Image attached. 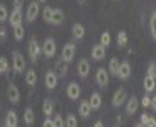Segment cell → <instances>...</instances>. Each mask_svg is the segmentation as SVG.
<instances>
[{
	"label": "cell",
	"mask_w": 156,
	"mask_h": 127,
	"mask_svg": "<svg viewBox=\"0 0 156 127\" xmlns=\"http://www.w3.org/2000/svg\"><path fill=\"white\" fill-rule=\"evenodd\" d=\"M4 127H9V125H5V124H4Z\"/></svg>",
	"instance_id": "c3c4849f"
},
{
	"label": "cell",
	"mask_w": 156,
	"mask_h": 127,
	"mask_svg": "<svg viewBox=\"0 0 156 127\" xmlns=\"http://www.w3.org/2000/svg\"><path fill=\"white\" fill-rule=\"evenodd\" d=\"M58 75L55 73V69L53 71H46V75H44V85H46V88L48 90H55L56 86H58Z\"/></svg>",
	"instance_id": "ba28073f"
},
{
	"label": "cell",
	"mask_w": 156,
	"mask_h": 127,
	"mask_svg": "<svg viewBox=\"0 0 156 127\" xmlns=\"http://www.w3.org/2000/svg\"><path fill=\"white\" fill-rule=\"evenodd\" d=\"M43 127H55V122H53V119H49V117H46L43 122Z\"/></svg>",
	"instance_id": "f35d334b"
},
{
	"label": "cell",
	"mask_w": 156,
	"mask_h": 127,
	"mask_svg": "<svg viewBox=\"0 0 156 127\" xmlns=\"http://www.w3.org/2000/svg\"><path fill=\"white\" fill-rule=\"evenodd\" d=\"M7 97H9V100H10V104H19V100H20V92H19V88L16 86V83H9V86H7Z\"/></svg>",
	"instance_id": "30bf717a"
},
{
	"label": "cell",
	"mask_w": 156,
	"mask_h": 127,
	"mask_svg": "<svg viewBox=\"0 0 156 127\" xmlns=\"http://www.w3.org/2000/svg\"><path fill=\"white\" fill-rule=\"evenodd\" d=\"M85 32H87V31H85V26H83V24L75 22L73 26H71V34H73V37L78 39V41L85 37Z\"/></svg>",
	"instance_id": "e0dca14e"
},
{
	"label": "cell",
	"mask_w": 156,
	"mask_h": 127,
	"mask_svg": "<svg viewBox=\"0 0 156 127\" xmlns=\"http://www.w3.org/2000/svg\"><path fill=\"white\" fill-rule=\"evenodd\" d=\"M26 59L24 56L19 53V51H14L12 53V69L16 71V73H24L26 71Z\"/></svg>",
	"instance_id": "7a4b0ae2"
},
{
	"label": "cell",
	"mask_w": 156,
	"mask_h": 127,
	"mask_svg": "<svg viewBox=\"0 0 156 127\" xmlns=\"http://www.w3.org/2000/svg\"><path fill=\"white\" fill-rule=\"evenodd\" d=\"M53 10H55V9H51V7H46V9L43 10V19L46 20L48 24L51 22V17H53Z\"/></svg>",
	"instance_id": "836d02e7"
},
{
	"label": "cell",
	"mask_w": 156,
	"mask_h": 127,
	"mask_svg": "<svg viewBox=\"0 0 156 127\" xmlns=\"http://www.w3.org/2000/svg\"><path fill=\"white\" fill-rule=\"evenodd\" d=\"M24 80H26V83H27V86H34L36 83H37V73H36L34 68H29L26 69V75H24Z\"/></svg>",
	"instance_id": "d6986e66"
},
{
	"label": "cell",
	"mask_w": 156,
	"mask_h": 127,
	"mask_svg": "<svg viewBox=\"0 0 156 127\" xmlns=\"http://www.w3.org/2000/svg\"><path fill=\"white\" fill-rule=\"evenodd\" d=\"M5 125L9 127H17V124H19V119H17V114L16 110H9L7 115H5Z\"/></svg>",
	"instance_id": "603a6c76"
},
{
	"label": "cell",
	"mask_w": 156,
	"mask_h": 127,
	"mask_svg": "<svg viewBox=\"0 0 156 127\" xmlns=\"http://www.w3.org/2000/svg\"><path fill=\"white\" fill-rule=\"evenodd\" d=\"M78 114L82 119H88L90 114H92V107H90V102L88 100H82L78 104Z\"/></svg>",
	"instance_id": "2e32d148"
},
{
	"label": "cell",
	"mask_w": 156,
	"mask_h": 127,
	"mask_svg": "<svg viewBox=\"0 0 156 127\" xmlns=\"http://www.w3.org/2000/svg\"><path fill=\"white\" fill-rule=\"evenodd\" d=\"M76 71L80 75V78H87L90 73V61L88 59H80L78 61V66H76Z\"/></svg>",
	"instance_id": "9a60e30c"
},
{
	"label": "cell",
	"mask_w": 156,
	"mask_h": 127,
	"mask_svg": "<svg viewBox=\"0 0 156 127\" xmlns=\"http://www.w3.org/2000/svg\"><path fill=\"white\" fill-rule=\"evenodd\" d=\"M43 53V49H41V46H39V42L36 37H31L29 39V44H27V54L29 58H31L32 63H37L39 59V54Z\"/></svg>",
	"instance_id": "6da1fadb"
},
{
	"label": "cell",
	"mask_w": 156,
	"mask_h": 127,
	"mask_svg": "<svg viewBox=\"0 0 156 127\" xmlns=\"http://www.w3.org/2000/svg\"><path fill=\"white\" fill-rule=\"evenodd\" d=\"M65 127H78V119L73 114H68L66 119H65Z\"/></svg>",
	"instance_id": "4dcf8cb0"
},
{
	"label": "cell",
	"mask_w": 156,
	"mask_h": 127,
	"mask_svg": "<svg viewBox=\"0 0 156 127\" xmlns=\"http://www.w3.org/2000/svg\"><path fill=\"white\" fill-rule=\"evenodd\" d=\"M7 39V27H0V41H5Z\"/></svg>",
	"instance_id": "74e56055"
},
{
	"label": "cell",
	"mask_w": 156,
	"mask_h": 127,
	"mask_svg": "<svg viewBox=\"0 0 156 127\" xmlns=\"http://www.w3.org/2000/svg\"><path fill=\"white\" fill-rule=\"evenodd\" d=\"M148 76H153V78H156V63H149V66H148Z\"/></svg>",
	"instance_id": "8d00e7d4"
},
{
	"label": "cell",
	"mask_w": 156,
	"mask_h": 127,
	"mask_svg": "<svg viewBox=\"0 0 156 127\" xmlns=\"http://www.w3.org/2000/svg\"><path fill=\"white\" fill-rule=\"evenodd\" d=\"M105 53H107V48L102 46L100 42L95 44V46H92V59L94 61H102V59L105 58Z\"/></svg>",
	"instance_id": "7c38bea8"
},
{
	"label": "cell",
	"mask_w": 156,
	"mask_h": 127,
	"mask_svg": "<svg viewBox=\"0 0 156 127\" xmlns=\"http://www.w3.org/2000/svg\"><path fill=\"white\" fill-rule=\"evenodd\" d=\"M53 122H55V127H65V120H63V117L59 114H56L53 117Z\"/></svg>",
	"instance_id": "d590c367"
},
{
	"label": "cell",
	"mask_w": 156,
	"mask_h": 127,
	"mask_svg": "<svg viewBox=\"0 0 156 127\" xmlns=\"http://www.w3.org/2000/svg\"><path fill=\"white\" fill-rule=\"evenodd\" d=\"M149 29H151V36L153 39L156 41V10L151 14V17H149Z\"/></svg>",
	"instance_id": "f546056e"
},
{
	"label": "cell",
	"mask_w": 156,
	"mask_h": 127,
	"mask_svg": "<svg viewBox=\"0 0 156 127\" xmlns=\"http://www.w3.org/2000/svg\"><path fill=\"white\" fill-rule=\"evenodd\" d=\"M110 41H112V37H110V32H102V34H100V44H102V46H110Z\"/></svg>",
	"instance_id": "d6a6232c"
},
{
	"label": "cell",
	"mask_w": 156,
	"mask_h": 127,
	"mask_svg": "<svg viewBox=\"0 0 156 127\" xmlns=\"http://www.w3.org/2000/svg\"><path fill=\"white\" fill-rule=\"evenodd\" d=\"M148 120H149V115H148V114H143V115H141V124H143L144 127H146V124H148Z\"/></svg>",
	"instance_id": "ab89813d"
},
{
	"label": "cell",
	"mask_w": 156,
	"mask_h": 127,
	"mask_svg": "<svg viewBox=\"0 0 156 127\" xmlns=\"http://www.w3.org/2000/svg\"><path fill=\"white\" fill-rule=\"evenodd\" d=\"M22 4H24V0H14V7H17V9L22 7Z\"/></svg>",
	"instance_id": "b9f144b4"
},
{
	"label": "cell",
	"mask_w": 156,
	"mask_h": 127,
	"mask_svg": "<svg viewBox=\"0 0 156 127\" xmlns=\"http://www.w3.org/2000/svg\"><path fill=\"white\" fill-rule=\"evenodd\" d=\"M115 127H119V125H115Z\"/></svg>",
	"instance_id": "681fc988"
},
{
	"label": "cell",
	"mask_w": 156,
	"mask_h": 127,
	"mask_svg": "<svg viewBox=\"0 0 156 127\" xmlns=\"http://www.w3.org/2000/svg\"><path fill=\"white\" fill-rule=\"evenodd\" d=\"M36 122V115H34V110H32L31 107H27L26 110H24V124L26 125H29L31 127L32 124Z\"/></svg>",
	"instance_id": "cb8c5ba5"
},
{
	"label": "cell",
	"mask_w": 156,
	"mask_h": 127,
	"mask_svg": "<svg viewBox=\"0 0 156 127\" xmlns=\"http://www.w3.org/2000/svg\"><path fill=\"white\" fill-rule=\"evenodd\" d=\"M88 102H90V107H92V110H98V108L102 107V95H100L98 92H94L92 95H90Z\"/></svg>",
	"instance_id": "44dd1931"
},
{
	"label": "cell",
	"mask_w": 156,
	"mask_h": 127,
	"mask_svg": "<svg viewBox=\"0 0 156 127\" xmlns=\"http://www.w3.org/2000/svg\"><path fill=\"white\" fill-rule=\"evenodd\" d=\"M39 16V4L37 0H32L31 4L27 5V10H26V20L27 22H34Z\"/></svg>",
	"instance_id": "8992f818"
},
{
	"label": "cell",
	"mask_w": 156,
	"mask_h": 127,
	"mask_svg": "<svg viewBox=\"0 0 156 127\" xmlns=\"http://www.w3.org/2000/svg\"><path fill=\"white\" fill-rule=\"evenodd\" d=\"M137 108H139V98H136V97H129L127 100H126V114L127 115H134L137 112Z\"/></svg>",
	"instance_id": "8fae6325"
},
{
	"label": "cell",
	"mask_w": 156,
	"mask_h": 127,
	"mask_svg": "<svg viewBox=\"0 0 156 127\" xmlns=\"http://www.w3.org/2000/svg\"><path fill=\"white\" fill-rule=\"evenodd\" d=\"M146 127H156V119L154 117H149L148 124H146Z\"/></svg>",
	"instance_id": "60d3db41"
},
{
	"label": "cell",
	"mask_w": 156,
	"mask_h": 127,
	"mask_svg": "<svg viewBox=\"0 0 156 127\" xmlns=\"http://www.w3.org/2000/svg\"><path fill=\"white\" fill-rule=\"evenodd\" d=\"M131 76V65L127 61H122L121 66H119V73H117V78H121V80H127Z\"/></svg>",
	"instance_id": "ffe728a7"
},
{
	"label": "cell",
	"mask_w": 156,
	"mask_h": 127,
	"mask_svg": "<svg viewBox=\"0 0 156 127\" xmlns=\"http://www.w3.org/2000/svg\"><path fill=\"white\" fill-rule=\"evenodd\" d=\"M134 127H144V125H143V124L139 122V124H136V125H134Z\"/></svg>",
	"instance_id": "f6af8a7d"
},
{
	"label": "cell",
	"mask_w": 156,
	"mask_h": 127,
	"mask_svg": "<svg viewBox=\"0 0 156 127\" xmlns=\"http://www.w3.org/2000/svg\"><path fill=\"white\" fill-rule=\"evenodd\" d=\"M119 66H121V63H119V59L117 58H112L109 61V75H114V76H117V73H119Z\"/></svg>",
	"instance_id": "484cf974"
},
{
	"label": "cell",
	"mask_w": 156,
	"mask_h": 127,
	"mask_svg": "<svg viewBox=\"0 0 156 127\" xmlns=\"http://www.w3.org/2000/svg\"><path fill=\"white\" fill-rule=\"evenodd\" d=\"M41 49H43V54L46 58H55L56 56V41L53 37H46L43 42V46H41Z\"/></svg>",
	"instance_id": "3957f363"
},
{
	"label": "cell",
	"mask_w": 156,
	"mask_h": 127,
	"mask_svg": "<svg viewBox=\"0 0 156 127\" xmlns=\"http://www.w3.org/2000/svg\"><path fill=\"white\" fill-rule=\"evenodd\" d=\"M22 10L20 9H17V7H14V10L10 12V16H9V22H10V26L12 27H16V26H19V24H22Z\"/></svg>",
	"instance_id": "4fadbf2b"
},
{
	"label": "cell",
	"mask_w": 156,
	"mask_h": 127,
	"mask_svg": "<svg viewBox=\"0 0 156 127\" xmlns=\"http://www.w3.org/2000/svg\"><path fill=\"white\" fill-rule=\"evenodd\" d=\"M9 69H10V63H9V59L4 58V56H0V75L9 73Z\"/></svg>",
	"instance_id": "f1b7e54d"
},
{
	"label": "cell",
	"mask_w": 156,
	"mask_h": 127,
	"mask_svg": "<svg viewBox=\"0 0 156 127\" xmlns=\"http://www.w3.org/2000/svg\"><path fill=\"white\" fill-rule=\"evenodd\" d=\"M87 0H78V4H85Z\"/></svg>",
	"instance_id": "bcb514c9"
},
{
	"label": "cell",
	"mask_w": 156,
	"mask_h": 127,
	"mask_svg": "<svg viewBox=\"0 0 156 127\" xmlns=\"http://www.w3.org/2000/svg\"><path fill=\"white\" fill-rule=\"evenodd\" d=\"M65 22V12L61 9H55L53 10V17H51V26H61Z\"/></svg>",
	"instance_id": "ac0fdd59"
},
{
	"label": "cell",
	"mask_w": 156,
	"mask_h": 127,
	"mask_svg": "<svg viewBox=\"0 0 156 127\" xmlns=\"http://www.w3.org/2000/svg\"><path fill=\"white\" fill-rule=\"evenodd\" d=\"M43 112H44V115H46V117H49L51 114L55 112V102L51 100L49 97L44 98V102H43Z\"/></svg>",
	"instance_id": "d4e9b609"
},
{
	"label": "cell",
	"mask_w": 156,
	"mask_h": 127,
	"mask_svg": "<svg viewBox=\"0 0 156 127\" xmlns=\"http://www.w3.org/2000/svg\"><path fill=\"white\" fill-rule=\"evenodd\" d=\"M24 34H26V31H24V24H19V26L14 27V37H16V41H22Z\"/></svg>",
	"instance_id": "83f0119b"
},
{
	"label": "cell",
	"mask_w": 156,
	"mask_h": 127,
	"mask_svg": "<svg viewBox=\"0 0 156 127\" xmlns=\"http://www.w3.org/2000/svg\"><path fill=\"white\" fill-rule=\"evenodd\" d=\"M126 100H127V92L124 88L115 90V93L112 95V107H121L126 104Z\"/></svg>",
	"instance_id": "9c48e42d"
},
{
	"label": "cell",
	"mask_w": 156,
	"mask_h": 127,
	"mask_svg": "<svg viewBox=\"0 0 156 127\" xmlns=\"http://www.w3.org/2000/svg\"><path fill=\"white\" fill-rule=\"evenodd\" d=\"M151 108H153V110L156 112V95H154V97H153V98H151Z\"/></svg>",
	"instance_id": "7bdbcfd3"
},
{
	"label": "cell",
	"mask_w": 156,
	"mask_h": 127,
	"mask_svg": "<svg viewBox=\"0 0 156 127\" xmlns=\"http://www.w3.org/2000/svg\"><path fill=\"white\" fill-rule=\"evenodd\" d=\"M80 95H82V88H80V85H78L76 81H70L68 86H66V97L70 98V100H78Z\"/></svg>",
	"instance_id": "52a82bcc"
},
{
	"label": "cell",
	"mask_w": 156,
	"mask_h": 127,
	"mask_svg": "<svg viewBox=\"0 0 156 127\" xmlns=\"http://www.w3.org/2000/svg\"><path fill=\"white\" fill-rule=\"evenodd\" d=\"M75 53H76V46H75V42H66V44L63 46V49H61V59H63V61H66V63L73 61Z\"/></svg>",
	"instance_id": "277c9868"
},
{
	"label": "cell",
	"mask_w": 156,
	"mask_h": 127,
	"mask_svg": "<svg viewBox=\"0 0 156 127\" xmlns=\"http://www.w3.org/2000/svg\"><path fill=\"white\" fill-rule=\"evenodd\" d=\"M94 127H104V122H102V120H97V122L94 124Z\"/></svg>",
	"instance_id": "ee69618b"
},
{
	"label": "cell",
	"mask_w": 156,
	"mask_h": 127,
	"mask_svg": "<svg viewBox=\"0 0 156 127\" xmlns=\"http://www.w3.org/2000/svg\"><path fill=\"white\" fill-rule=\"evenodd\" d=\"M55 73L58 75V78H65L68 75V63L63 61V59H58L55 63Z\"/></svg>",
	"instance_id": "5bb4252c"
},
{
	"label": "cell",
	"mask_w": 156,
	"mask_h": 127,
	"mask_svg": "<svg viewBox=\"0 0 156 127\" xmlns=\"http://www.w3.org/2000/svg\"><path fill=\"white\" fill-rule=\"evenodd\" d=\"M9 16H10V14H9L7 7H5L4 4H0V22H2V24L7 22V20H9Z\"/></svg>",
	"instance_id": "1f68e13d"
},
{
	"label": "cell",
	"mask_w": 156,
	"mask_h": 127,
	"mask_svg": "<svg viewBox=\"0 0 156 127\" xmlns=\"http://www.w3.org/2000/svg\"><path fill=\"white\" fill-rule=\"evenodd\" d=\"M143 86H144V93H153L156 88V78L153 76H144V81H143Z\"/></svg>",
	"instance_id": "7402d4cb"
},
{
	"label": "cell",
	"mask_w": 156,
	"mask_h": 127,
	"mask_svg": "<svg viewBox=\"0 0 156 127\" xmlns=\"http://www.w3.org/2000/svg\"><path fill=\"white\" fill-rule=\"evenodd\" d=\"M109 80H110V75L105 68H98L97 73H95V81L100 88H105L107 85H109Z\"/></svg>",
	"instance_id": "5b68a950"
},
{
	"label": "cell",
	"mask_w": 156,
	"mask_h": 127,
	"mask_svg": "<svg viewBox=\"0 0 156 127\" xmlns=\"http://www.w3.org/2000/svg\"><path fill=\"white\" fill-rule=\"evenodd\" d=\"M117 46H119V48H126V46H127V34H126V31H119V32H117Z\"/></svg>",
	"instance_id": "4316f807"
},
{
	"label": "cell",
	"mask_w": 156,
	"mask_h": 127,
	"mask_svg": "<svg viewBox=\"0 0 156 127\" xmlns=\"http://www.w3.org/2000/svg\"><path fill=\"white\" fill-rule=\"evenodd\" d=\"M37 2H48V0H37Z\"/></svg>",
	"instance_id": "7dc6e473"
},
{
	"label": "cell",
	"mask_w": 156,
	"mask_h": 127,
	"mask_svg": "<svg viewBox=\"0 0 156 127\" xmlns=\"http://www.w3.org/2000/svg\"><path fill=\"white\" fill-rule=\"evenodd\" d=\"M139 105H143L144 108L151 107V97H148V93H144V97L139 100Z\"/></svg>",
	"instance_id": "e575fe53"
}]
</instances>
